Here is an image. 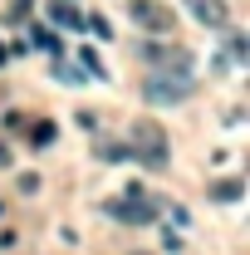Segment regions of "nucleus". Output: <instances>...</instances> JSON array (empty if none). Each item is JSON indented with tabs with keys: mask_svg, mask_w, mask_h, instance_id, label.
Wrapping results in <instances>:
<instances>
[{
	"mask_svg": "<svg viewBox=\"0 0 250 255\" xmlns=\"http://www.w3.org/2000/svg\"><path fill=\"white\" fill-rule=\"evenodd\" d=\"M108 216H118V221H127V226H147V221H157V201H147L142 191L132 187L123 201H108Z\"/></svg>",
	"mask_w": 250,
	"mask_h": 255,
	"instance_id": "obj_1",
	"label": "nucleus"
},
{
	"mask_svg": "<svg viewBox=\"0 0 250 255\" xmlns=\"http://www.w3.org/2000/svg\"><path fill=\"white\" fill-rule=\"evenodd\" d=\"M132 157H142L147 167H162V162H167V142H162V132H157L152 123L132 128Z\"/></svg>",
	"mask_w": 250,
	"mask_h": 255,
	"instance_id": "obj_2",
	"label": "nucleus"
},
{
	"mask_svg": "<svg viewBox=\"0 0 250 255\" xmlns=\"http://www.w3.org/2000/svg\"><path fill=\"white\" fill-rule=\"evenodd\" d=\"M127 15H132L142 30L172 34V10H167V5H157V0H127Z\"/></svg>",
	"mask_w": 250,
	"mask_h": 255,
	"instance_id": "obj_3",
	"label": "nucleus"
},
{
	"mask_svg": "<svg viewBox=\"0 0 250 255\" xmlns=\"http://www.w3.org/2000/svg\"><path fill=\"white\" fill-rule=\"evenodd\" d=\"M187 94H191L187 79H182V84H162V79H157V84H147V98H152V103H182Z\"/></svg>",
	"mask_w": 250,
	"mask_h": 255,
	"instance_id": "obj_4",
	"label": "nucleus"
},
{
	"mask_svg": "<svg viewBox=\"0 0 250 255\" xmlns=\"http://www.w3.org/2000/svg\"><path fill=\"white\" fill-rule=\"evenodd\" d=\"M49 20H54L59 30H84V15H79L69 0H49Z\"/></svg>",
	"mask_w": 250,
	"mask_h": 255,
	"instance_id": "obj_5",
	"label": "nucleus"
},
{
	"mask_svg": "<svg viewBox=\"0 0 250 255\" xmlns=\"http://www.w3.org/2000/svg\"><path fill=\"white\" fill-rule=\"evenodd\" d=\"M187 5H191V15L201 25H226V5L221 0H187Z\"/></svg>",
	"mask_w": 250,
	"mask_h": 255,
	"instance_id": "obj_6",
	"label": "nucleus"
},
{
	"mask_svg": "<svg viewBox=\"0 0 250 255\" xmlns=\"http://www.w3.org/2000/svg\"><path fill=\"white\" fill-rule=\"evenodd\" d=\"M30 142H34V147L54 142V123H34V128H30Z\"/></svg>",
	"mask_w": 250,
	"mask_h": 255,
	"instance_id": "obj_7",
	"label": "nucleus"
},
{
	"mask_svg": "<svg viewBox=\"0 0 250 255\" xmlns=\"http://www.w3.org/2000/svg\"><path fill=\"white\" fill-rule=\"evenodd\" d=\"M211 196H216V201H236V196H241V182H216Z\"/></svg>",
	"mask_w": 250,
	"mask_h": 255,
	"instance_id": "obj_8",
	"label": "nucleus"
},
{
	"mask_svg": "<svg viewBox=\"0 0 250 255\" xmlns=\"http://www.w3.org/2000/svg\"><path fill=\"white\" fill-rule=\"evenodd\" d=\"M30 39H34V49H54V54H59V39H54L49 30H34Z\"/></svg>",
	"mask_w": 250,
	"mask_h": 255,
	"instance_id": "obj_9",
	"label": "nucleus"
},
{
	"mask_svg": "<svg viewBox=\"0 0 250 255\" xmlns=\"http://www.w3.org/2000/svg\"><path fill=\"white\" fill-rule=\"evenodd\" d=\"M84 30H94L98 39H108V20H103V15H89V20H84Z\"/></svg>",
	"mask_w": 250,
	"mask_h": 255,
	"instance_id": "obj_10",
	"label": "nucleus"
},
{
	"mask_svg": "<svg viewBox=\"0 0 250 255\" xmlns=\"http://www.w3.org/2000/svg\"><path fill=\"white\" fill-rule=\"evenodd\" d=\"M20 20H30V5H25V0H15V5H10V25H20Z\"/></svg>",
	"mask_w": 250,
	"mask_h": 255,
	"instance_id": "obj_11",
	"label": "nucleus"
},
{
	"mask_svg": "<svg viewBox=\"0 0 250 255\" xmlns=\"http://www.w3.org/2000/svg\"><path fill=\"white\" fill-rule=\"evenodd\" d=\"M5 162H10V152H5V142H0V167H5Z\"/></svg>",
	"mask_w": 250,
	"mask_h": 255,
	"instance_id": "obj_12",
	"label": "nucleus"
},
{
	"mask_svg": "<svg viewBox=\"0 0 250 255\" xmlns=\"http://www.w3.org/2000/svg\"><path fill=\"white\" fill-rule=\"evenodd\" d=\"M5 54H10V49H5V44H0V64H5Z\"/></svg>",
	"mask_w": 250,
	"mask_h": 255,
	"instance_id": "obj_13",
	"label": "nucleus"
}]
</instances>
